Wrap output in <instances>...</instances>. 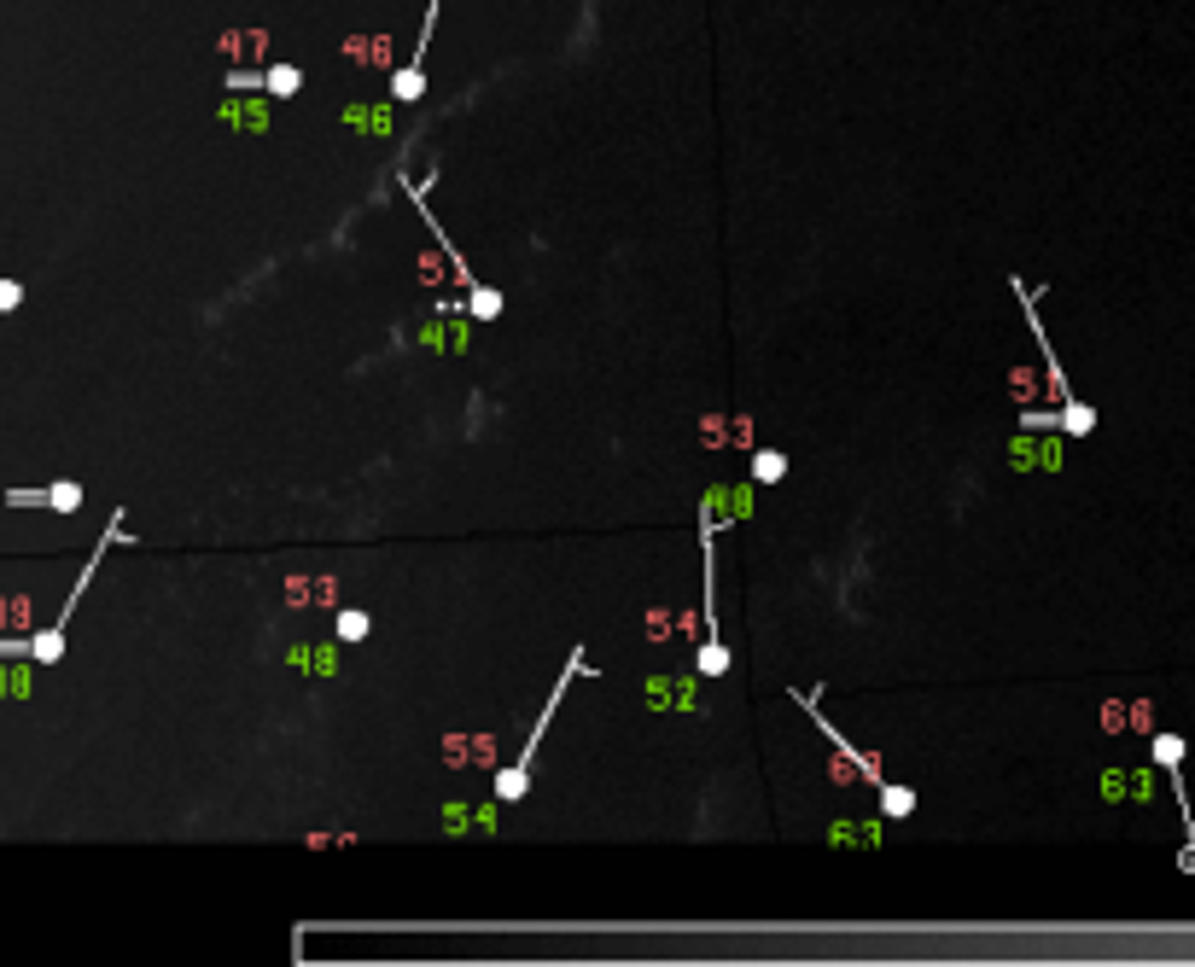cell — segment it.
Returning <instances> with one entry per match:
<instances>
[{"mask_svg":"<svg viewBox=\"0 0 1195 967\" xmlns=\"http://www.w3.org/2000/svg\"><path fill=\"white\" fill-rule=\"evenodd\" d=\"M583 665H589V653L572 647V659H566V670L554 676V694H548V705H543V717H537V729H531V740H525V746H519V758L496 775V804H519V799H525V787H531V758H537V746H543V734H548V723H554L560 700H566L572 676H583Z\"/></svg>","mask_w":1195,"mask_h":967,"instance_id":"obj_1","label":"cell"},{"mask_svg":"<svg viewBox=\"0 0 1195 967\" xmlns=\"http://www.w3.org/2000/svg\"><path fill=\"white\" fill-rule=\"evenodd\" d=\"M409 193H414V210L426 216V228H432V239H438V251H449V263H455V274H461V286H467V315H473V321H496V315H502V292H496V286H484V280H478L473 268H467V257H461V251L449 245L444 222H438V216H432V204H426V187H414V181H409Z\"/></svg>","mask_w":1195,"mask_h":967,"instance_id":"obj_2","label":"cell"},{"mask_svg":"<svg viewBox=\"0 0 1195 967\" xmlns=\"http://www.w3.org/2000/svg\"><path fill=\"white\" fill-rule=\"evenodd\" d=\"M1021 426H1026V432L1091 437V432H1096V408H1091V402H1073V397H1067L1061 408H1050V414H1044V408H1026V414H1021Z\"/></svg>","mask_w":1195,"mask_h":967,"instance_id":"obj_3","label":"cell"},{"mask_svg":"<svg viewBox=\"0 0 1195 967\" xmlns=\"http://www.w3.org/2000/svg\"><path fill=\"white\" fill-rule=\"evenodd\" d=\"M793 700L805 705V717H811V723H817V729L828 734V746H834V752H840V758H846V764H852L857 775L869 781V787H881V781H887V775H881V764H869V752H857L852 740H846V734L834 729V717H822V711H817V694H793Z\"/></svg>","mask_w":1195,"mask_h":967,"instance_id":"obj_4","label":"cell"},{"mask_svg":"<svg viewBox=\"0 0 1195 967\" xmlns=\"http://www.w3.org/2000/svg\"><path fill=\"white\" fill-rule=\"evenodd\" d=\"M222 123H228V129H245V134H263L274 123V94L263 88V100H257V94L234 88V94L222 100Z\"/></svg>","mask_w":1195,"mask_h":967,"instance_id":"obj_5","label":"cell"},{"mask_svg":"<svg viewBox=\"0 0 1195 967\" xmlns=\"http://www.w3.org/2000/svg\"><path fill=\"white\" fill-rule=\"evenodd\" d=\"M1009 461H1015V467H1026V472H1056V467H1061V443H1056V437L1026 432V426H1021V437L1009 443Z\"/></svg>","mask_w":1195,"mask_h":967,"instance_id":"obj_6","label":"cell"},{"mask_svg":"<svg viewBox=\"0 0 1195 967\" xmlns=\"http://www.w3.org/2000/svg\"><path fill=\"white\" fill-rule=\"evenodd\" d=\"M467 309V303H461ZM461 309L444 303V321H432V327H420V344H432V350H467V327H461Z\"/></svg>","mask_w":1195,"mask_h":967,"instance_id":"obj_7","label":"cell"},{"mask_svg":"<svg viewBox=\"0 0 1195 967\" xmlns=\"http://www.w3.org/2000/svg\"><path fill=\"white\" fill-rule=\"evenodd\" d=\"M875 793H881V816H887V822H910V816H916V787H904V781H881Z\"/></svg>","mask_w":1195,"mask_h":967,"instance_id":"obj_8","label":"cell"},{"mask_svg":"<svg viewBox=\"0 0 1195 967\" xmlns=\"http://www.w3.org/2000/svg\"><path fill=\"white\" fill-rule=\"evenodd\" d=\"M1102 799H1137V804H1143V799H1149V775H1143V769H1137V775L1108 769V775H1102Z\"/></svg>","mask_w":1195,"mask_h":967,"instance_id":"obj_9","label":"cell"},{"mask_svg":"<svg viewBox=\"0 0 1195 967\" xmlns=\"http://www.w3.org/2000/svg\"><path fill=\"white\" fill-rule=\"evenodd\" d=\"M263 88H269L274 100H292V94H304V70L298 65H263Z\"/></svg>","mask_w":1195,"mask_h":967,"instance_id":"obj_10","label":"cell"},{"mask_svg":"<svg viewBox=\"0 0 1195 967\" xmlns=\"http://www.w3.org/2000/svg\"><path fill=\"white\" fill-rule=\"evenodd\" d=\"M344 123H350V129H368V134H391L397 117H391V105H350Z\"/></svg>","mask_w":1195,"mask_h":967,"instance_id":"obj_11","label":"cell"},{"mask_svg":"<svg viewBox=\"0 0 1195 967\" xmlns=\"http://www.w3.org/2000/svg\"><path fill=\"white\" fill-rule=\"evenodd\" d=\"M1149 752H1155V764L1161 769H1184V734H1149Z\"/></svg>","mask_w":1195,"mask_h":967,"instance_id":"obj_12","label":"cell"},{"mask_svg":"<svg viewBox=\"0 0 1195 967\" xmlns=\"http://www.w3.org/2000/svg\"><path fill=\"white\" fill-rule=\"evenodd\" d=\"M776 478H787V455L782 449H758L752 455V484H776Z\"/></svg>","mask_w":1195,"mask_h":967,"instance_id":"obj_13","label":"cell"},{"mask_svg":"<svg viewBox=\"0 0 1195 967\" xmlns=\"http://www.w3.org/2000/svg\"><path fill=\"white\" fill-rule=\"evenodd\" d=\"M333 624H339V641H368V630H374V618H368V612H356V606H344Z\"/></svg>","mask_w":1195,"mask_h":967,"instance_id":"obj_14","label":"cell"},{"mask_svg":"<svg viewBox=\"0 0 1195 967\" xmlns=\"http://www.w3.org/2000/svg\"><path fill=\"white\" fill-rule=\"evenodd\" d=\"M47 507H53V513H76V507H82V484H70V478L47 484Z\"/></svg>","mask_w":1195,"mask_h":967,"instance_id":"obj_15","label":"cell"},{"mask_svg":"<svg viewBox=\"0 0 1195 967\" xmlns=\"http://www.w3.org/2000/svg\"><path fill=\"white\" fill-rule=\"evenodd\" d=\"M263 47H269L263 30H245V35H228V41H222V53H251V59H263Z\"/></svg>","mask_w":1195,"mask_h":967,"instance_id":"obj_16","label":"cell"},{"mask_svg":"<svg viewBox=\"0 0 1195 967\" xmlns=\"http://www.w3.org/2000/svg\"><path fill=\"white\" fill-rule=\"evenodd\" d=\"M0 694L24 700V694H30V670H12V665H0Z\"/></svg>","mask_w":1195,"mask_h":967,"instance_id":"obj_17","label":"cell"},{"mask_svg":"<svg viewBox=\"0 0 1195 967\" xmlns=\"http://www.w3.org/2000/svg\"><path fill=\"white\" fill-rule=\"evenodd\" d=\"M18 303H24V286H18V280H0V315L18 309Z\"/></svg>","mask_w":1195,"mask_h":967,"instance_id":"obj_18","label":"cell"}]
</instances>
